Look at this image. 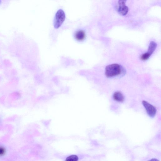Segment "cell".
Here are the masks:
<instances>
[{"mask_svg":"<svg viewBox=\"0 0 161 161\" xmlns=\"http://www.w3.org/2000/svg\"><path fill=\"white\" fill-rule=\"evenodd\" d=\"M148 161H159L158 160L156 159H153Z\"/></svg>","mask_w":161,"mask_h":161,"instance_id":"cell-11","label":"cell"},{"mask_svg":"<svg viewBox=\"0 0 161 161\" xmlns=\"http://www.w3.org/2000/svg\"><path fill=\"white\" fill-rule=\"evenodd\" d=\"M66 15L64 11L60 9L56 14L54 23V27L56 29L59 28L65 20Z\"/></svg>","mask_w":161,"mask_h":161,"instance_id":"cell-2","label":"cell"},{"mask_svg":"<svg viewBox=\"0 0 161 161\" xmlns=\"http://www.w3.org/2000/svg\"><path fill=\"white\" fill-rule=\"evenodd\" d=\"M78 157L76 155H73L67 157L66 161H78Z\"/></svg>","mask_w":161,"mask_h":161,"instance_id":"cell-8","label":"cell"},{"mask_svg":"<svg viewBox=\"0 0 161 161\" xmlns=\"http://www.w3.org/2000/svg\"><path fill=\"white\" fill-rule=\"evenodd\" d=\"M113 98L114 100L120 102H123L125 100V97L120 92H116L113 95Z\"/></svg>","mask_w":161,"mask_h":161,"instance_id":"cell-5","label":"cell"},{"mask_svg":"<svg viewBox=\"0 0 161 161\" xmlns=\"http://www.w3.org/2000/svg\"><path fill=\"white\" fill-rule=\"evenodd\" d=\"M142 104L144 107L147 114L151 118L154 117L157 113V109L153 106L146 101H143Z\"/></svg>","mask_w":161,"mask_h":161,"instance_id":"cell-3","label":"cell"},{"mask_svg":"<svg viewBox=\"0 0 161 161\" xmlns=\"http://www.w3.org/2000/svg\"><path fill=\"white\" fill-rule=\"evenodd\" d=\"M5 149L3 147L0 146V156H3L5 154Z\"/></svg>","mask_w":161,"mask_h":161,"instance_id":"cell-10","label":"cell"},{"mask_svg":"<svg viewBox=\"0 0 161 161\" xmlns=\"http://www.w3.org/2000/svg\"><path fill=\"white\" fill-rule=\"evenodd\" d=\"M151 56L147 53L143 54L141 56V59L143 61H146L149 59Z\"/></svg>","mask_w":161,"mask_h":161,"instance_id":"cell-9","label":"cell"},{"mask_svg":"<svg viewBox=\"0 0 161 161\" xmlns=\"http://www.w3.org/2000/svg\"><path fill=\"white\" fill-rule=\"evenodd\" d=\"M157 47V44L156 42L153 41L151 42L149 44L147 52L146 53L151 56L156 50Z\"/></svg>","mask_w":161,"mask_h":161,"instance_id":"cell-6","label":"cell"},{"mask_svg":"<svg viewBox=\"0 0 161 161\" xmlns=\"http://www.w3.org/2000/svg\"><path fill=\"white\" fill-rule=\"evenodd\" d=\"M118 3L119 5L118 11L119 13L123 16L127 14L129 11V8L126 5L125 1H119Z\"/></svg>","mask_w":161,"mask_h":161,"instance_id":"cell-4","label":"cell"},{"mask_svg":"<svg viewBox=\"0 0 161 161\" xmlns=\"http://www.w3.org/2000/svg\"><path fill=\"white\" fill-rule=\"evenodd\" d=\"M75 36L78 41H82L85 37V34L83 31L80 30L76 32Z\"/></svg>","mask_w":161,"mask_h":161,"instance_id":"cell-7","label":"cell"},{"mask_svg":"<svg viewBox=\"0 0 161 161\" xmlns=\"http://www.w3.org/2000/svg\"><path fill=\"white\" fill-rule=\"evenodd\" d=\"M125 71L123 67L118 64L109 65L105 69V75L108 78H112L120 75L125 73Z\"/></svg>","mask_w":161,"mask_h":161,"instance_id":"cell-1","label":"cell"}]
</instances>
